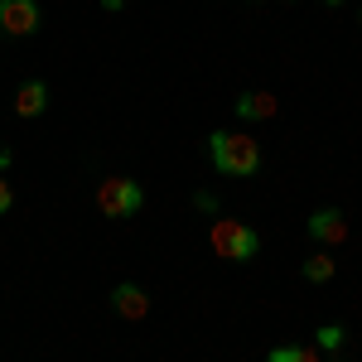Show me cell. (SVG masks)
<instances>
[{"mask_svg": "<svg viewBox=\"0 0 362 362\" xmlns=\"http://www.w3.org/2000/svg\"><path fill=\"white\" fill-rule=\"evenodd\" d=\"M343 338H348V329H343V324H319L314 348H319V353H338V348H343Z\"/></svg>", "mask_w": 362, "mask_h": 362, "instance_id": "11", "label": "cell"}, {"mask_svg": "<svg viewBox=\"0 0 362 362\" xmlns=\"http://www.w3.org/2000/svg\"><path fill=\"white\" fill-rule=\"evenodd\" d=\"M5 213H15V184L0 174V218H5Z\"/></svg>", "mask_w": 362, "mask_h": 362, "instance_id": "12", "label": "cell"}, {"mask_svg": "<svg viewBox=\"0 0 362 362\" xmlns=\"http://www.w3.org/2000/svg\"><path fill=\"white\" fill-rule=\"evenodd\" d=\"M285 5H295V0H285Z\"/></svg>", "mask_w": 362, "mask_h": 362, "instance_id": "18", "label": "cell"}, {"mask_svg": "<svg viewBox=\"0 0 362 362\" xmlns=\"http://www.w3.org/2000/svg\"><path fill=\"white\" fill-rule=\"evenodd\" d=\"M334 271H338V261L329 256V247L314 251V256L305 261V280H309V285H329V280H334Z\"/></svg>", "mask_w": 362, "mask_h": 362, "instance_id": "9", "label": "cell"}, {"mask_svg": "<svg viewBox=\"0 0 362 362\" xmlns=\"http://www.w3.org/2000/svg\"><path fill=\"white\" fill-rule=\"evenodd\" d=\"M208 160L227 179H251V174H261V145L247 131H213L208 136Z\"/></svg>", "mask_w": 362, "mask_h": 362, "instance_id": "1", "label": "cell"}, {"mask_svg": "<svg viewBox=\"0 0 362 362\" xmlns=\"http://www.w3.org/2000/svg\"><path fill=\"white\" fill-rule=\"evenodd\" d=\"M194 208L198 213H218V198L213 194H194Z\"/></svg>", "mask_w": 362, "mask_h": 362, "instance_id": "13", "label": "cell"}, {"mask_svg": "<svg viewBox=\"0 0 362 362\" xmlns=\"http://www.w3.org/2000/svg\"><path fill=\"white\" fill-rule=\"evenodd\" d=\"M324 5H329V10H338V5H343V0H324Z\"/></svg>", "mask_w": 362, "mask_h": 362, "instance_id": "16", "label": "cell"}, {"mask_svg": "<svg viewBox=\"0 0 362 362\" xmlns=\"http://www.w3.org/2000/svg\"><path fill=\"white\" fill-rule=\"evenodd\" d=\"M10 165H15V150H0V174H5Z\"/></svg>", "mask_w": 362, "mask_h": 362, "instance_id": "14", "label": "cell"}, {"mask_svg": "<svg viewBox=\"0 0 362 362\" xmlns=\"http://www.w3.org/2000/svg\"><path fill=\"white\" fill-rule=\"evenodd\" d=\"M44 107H49V83L44 78H29V83L15 87V116L20 121H39Z\"/></svg>", "mask_w": 362, "mask_h": 362, "instance_id": "7", "label": "cell"}, {"mask_svg": "<svg viewBox=\"0 0 362 362\" xmlns=\"http://www.w3.org/2000/svg\"><path fill=\"white\" fill-rule=\"evenodd\" d=\"M266 362H329L319 348H305V343H290V348H271Z\"/></svg>", "mask_w": 362, "mask_h": 362, "instance_id": "10", "label": "cell"}, {"mask_svg": "<svg viewBox=\"0 0 362 362\" xmlns=\"http://www.w3.org/2000/svg\"><path fill=\"white\" fill-rule=\"evenodd\" d=\"M358 25H362V10H358Z\"/></svg>", "mask_w": 362, "mask_h": 362, "instance_id": "17", "label": "cell"}, {"mask_svg": "<svg viewBox=\"0 0 362 362\" xmlns=\"http://www.w3.org/2000/svg\"><path fill=\"white\" fill-rule=\"evenodd\" d=\"M208 251H213L218 261L242 266V261H256V256H261V237H256V227L242 223V218H213V223H208Z\"/></svg>", "mask_w": 362, "mask_h": 362, "instance_id": "2", "label": "cell"}, {"mask_svg": "<svg viewBox=\"0 0 362 362\" xmlns=\"http://www.w3.org/2000/svg\"><path fill=\"white\" fill-rule=\"evenodd\" d=\"M305 232L319 242V247H343V242H348V218H343L338 208H314Z\"/></svg>", "mask_w": 362, "mask_h": 362, "instance_id": "5", "label": "cell"}, {"mask_svg": "<svg viewBox=\"0 0 362 362\" xmlns=\"http://www.w3.org/2000/svg\"><path fill=\"white\" fill-rule=\"evenodd\" d=\"M112 309H116V319H126V324H140L145 314H150V295L140 290L136 280H121L112 290Z\"/></svg>", "mask_w": 362, "mask_h": 362, "instance_id": "6", "label": "cell"}, {"mask_svg": "<svg viewBox=\"0 0 362 362\" xmlns=\"http://www.w3.org/2000/svg\"><path fill=\"white\" fill-rule=\"evenodd\" d=\"M39 25H44L39 0H0V29H5L10 39H29Z\"/></svg>", "mask_w": 362, "mask_h": 362, "instance_id": "4", "label": "cell"}, {"mask_svg": "<svg viewBox=\"0 0 362 362\" xmlns=\"http://www.w3.org/2000/svg\"><path fill=\"white\" fill-rule=\"evenodd\" d=\"M102 10H112V15H116V10H126V0H102Z\"/></svg>", "mask_w": 362, "mask_h": 362, "instance_id": "15", "label": "cell"}, {"mask_svg": "<svg viewBox=\"0 0 362 362\" xmlns=\"http://www.w3.org/2000/svg\"><path fill=\"white\" fill-rule=\"evenodd\" d=\"M140 208H145V189H140L136 179H121V174H112V179H102L97 184V213L102 218H136Z\"/></svg>", "mask_w": 362, "mask_h": 362, "instance_id": "3", "label": "cell"}, {"mask_svg": "<svg viewBox=\"0 0 362 362\" xmlns=\"http://www.w3.org/2000/svg\"><path fill=\"white\" fill-rule=\"evenodd\" d=\"M276 97H271V92H237V102H232V112H237V121H271V116H276Z\"/></svg>", "mask_w": 362, "mask_h": 362, "instance_id": "8", "label": "cell"}]
</instances>
